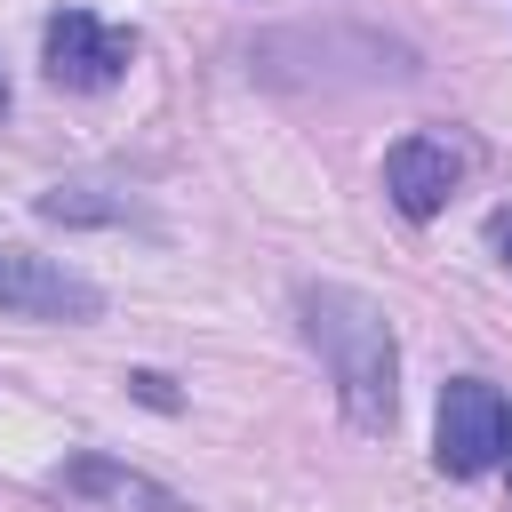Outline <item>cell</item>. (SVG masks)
Here are the masks:
<instances>
[{"label": "cell", "mask_w": 512, "mask_h": 512, "mask_svg": "<svg viewBox=\"0 0 512 512\" xmlns=\"http://www.w3.org/2000/svg\"><path fill=\"white\" fill-rule=\"evenodd\" d=\"M296 312H304V336L336 384V408L352 432H392L400 416V336H392V312L368 296V288H344V280H312L296 288Z\"/></svg>", "instance_id": "6da1fadb"}, {"label": "cell", "mask_w": 512, "mask_h": 512, "mask_svg": "<svg viewBox=\"0 0 512 512\" xmlns=\"http://www.w3.org/2000/svg\"><path fill=\"white\" fill-rule=\"evenodd\" d=\"M40 64H48L56 88L96 96V88H112V80L136 64V32H120V24L88 16V8H56L48 32H40Z\"/></svg>", "instance_id": "7a4b0ae2"}, {"label": "cell", "mask_w": 512, "mask_h": 512, "mask_svg": "<svg viewBox=\"0 0 512 512\" xmlns=\"http://www.w3.org/2000/svg\"><path fill=\"white\" fill-rule=\"evenodd\" d=\"M0 312H24V320H96L104 312V288L88 272H72L64 256H32L16 240H0Z\"/></svg>", "instance_id": "3957f363"}, {"label": "cell", "mask_w": 512, "mask_h": 512, "mask_svg": "<svg viewBox=\"0 0 512 512\" xmlns=\"http://www.w3.org/2000/svg\"><path fill=\"white\" fill-rule=\"evenodd\" d=\"M504 424H512L504 392H496V384H480V376H456V384L440 392V432H432L440 472L480 480L488 464H504Z\"/></svg>", "instance_id": "277c9868"}, {"label": "cell", "mask_w": 512, "mask_h": 512, "mask_svg": "<svg viewBox=\"0 0 512 512\" xmlns=\"http://www.w3.org/2000/svg\"><path fill=\"white\" fill-rule=\"evenodd\" d=\"M48 488L56 496H72L80 512H192L176 488H160L152 472H136V464H120V456H64L56 472H48Z\"/></svg>", "instance_id": "5b68a950"}, {"label": "cell", "mask_w": 512, "mask_h": 512, "mask_svg": "<svg viewBox=\"0 0 512 512\" xmlns=\"http://www.w3.org/2000/svg\"><path fill=\"white\" fill-rule=\"evenodd\" d=\"M456 176H464V160H456L440 136H400V144L384 152V192H392V208L416 216V224L456 200Z\"/></svg>", "instance_id": "8992f818"}, {"label": "cell", "mask_w": 512, "mask_h": 512, "mask_svg": "<svg viewBox=\"0 0 512 512\" xmlns=\"http://www.w3.org/2000/svg\"><path fill=\"white\" fill-rule=\"evenodd\" d=\"M40 216L48 224H128V192L104 200V184H56V192H40Z\"/></svg>", "instance_id": "52a82bcc"}, {"label": "cell", "mask_w": 512, "mask_h": 512, "mask_svg": "<svg viewBox=\"0 0 512 512\" xmlns=\"http://www.w3.org/2000/svg\"><path fill=\"white\" fill-rule=\"evenodd\" d=\"M128 392H136L144 408H176V384H168L160 368H136V376H128Z\"/></svg>", "instance_id": "ba28073f"}, {"label": "cell", "mask_w": 512, "mask_h": 512, "mask_svg": "<svg viewBox=\"0 0 512 512\" xmlns=\"http://www.w3.org/2000/svg\"><path fill=\"white\" fill-rule=\"evenodd\" d=\"M496 248H504V264H512V208L496 216Z\"/></svg>", "instance_id": "9c48e42d"}, {"label": "cell", "mask_w": 512, "mask_h": 512, "mask_svg": "<svg viewBox=\"0 0 512 512\" xmlns=\"http://www.w3.org/2000/svg\"><path fill=\"white\" fill-rule=\"evenodd\" d=\"M0 120H8V80H0Z\"/></svg>", "instance_id": "30bf717a"}, {"label": "cell", "mask_w": 512, "mask_h": 512, "mask_svg": "<svg viewBox=\"0 0 512 512\" xmlns=\"http://www.w3.org/2000/svg\"><path fill=\"white\" fill-rule=\"evenodd\" d=\"M504 464H512V424H504Z\"/></svg>", "instance_id": "8fae6325"}]
</instances>
